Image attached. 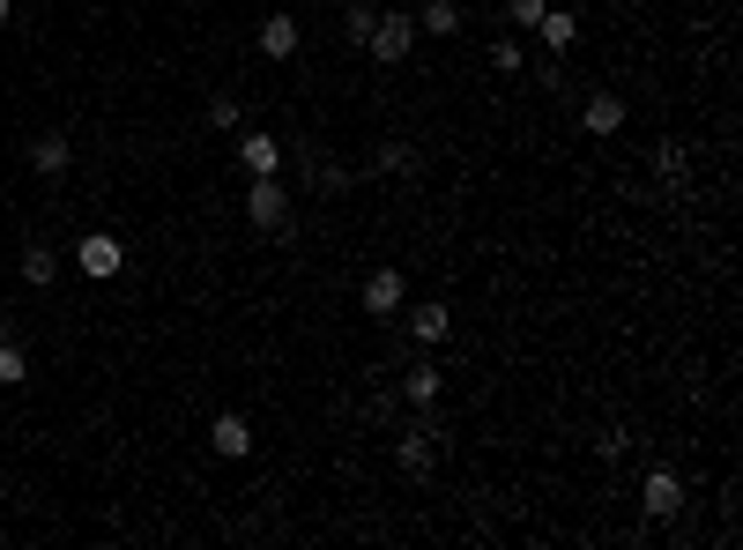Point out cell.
I'll list each match as a JSON object with an SVG mask.
<instances>
[{"mask_svg":"<svg viewBox=\"0 0 743 550\" xmlns=\"http://www.w3.org/2000/svg\"><path fill=\"white\" fill-rule=\"evenodd\" d=\"M417 38H461V8H454V0H424L417 8Z\"/></svg>","mask_w":743,"mask_h":550,"instance_id":"obj_14","label":"cell"},{"mask_svg":"<svg viewBox=\"0 0 743 550\" xmlns=\"http://www.w3.org/2000/svg\"><path fill=\"white\" fill-rule=\"evenodd\" d=\"M297 38H305V30H297V16H268V23H261V52H268V60H291Z\"/></svg>","mask_w":743,"mask_h":550,"instance_id":"obj_16","label":"cell"},{"mask_svg":"<svg viewBox=\"0 0 743 550\" xmlns=\"http://www.w3.org/2000/svg\"><path fill=\"white\" fill-rule=\"evenodd\" d=\"M60 268H68V261H60L52 246H30V253H23V283H38V291H45V283H52Z\"/></svg>","mask_w":743,"mask_h":550,"instance_id":"obj_18","label":"cell"},{"mask_svg":"<svg viewBox=\"0 0 743 550\" xmlns=\"http://www.w3.org/2000/svg\"><path fill=\"white\" fill-rule=\"evenodd\" d=\"M68 164H74V142H68V134H38V142H30V172H38V179H60Z\"/></svg>","mask_w":743,"mask_h":550,"instance_id":"obj_11","label":"cell"},{"mask_svg":"<svg viewBox=\"0 0 743 550\" xmlns=\"http://www.w3.org/2000/svg\"><path fill=\"white\" fill-rule=\"evenodd\" d=\"M401 320H409V335H417L424 350L454 335V313H446V305H401Z\"/></svg>","mask_w":743,"mask_h":550,"instance_id":"obj_10","label":"cell"},{"mask_svg":"<svg viewBox=\"0 0 743 550\" xmlns=\"http://www.w3.org/2000/svg\"><path fill=\"white\" fill-rule=\"evenodd\" d=\"M543 8H550V0H506V23L536 30V23H543Z\"/></svg>","mask_w":743,"mask_h":550,"instance_id":"obj_22","label":"cell"},{"mask_svg":"<svg viewBox=\"0 0 743 550\" xmlns=\"http://www.w3.org/2000/svg\"><path fill=\"white\" fill-rule=\"evenodd\" d=\"M640 513L647 521H676V513H684V476L676 469H647L640 476Z\"/></svg>","mask_w":743,"mask_h":550,"instance_id":"obj_3","label":"cell"},{"mask_svg":"<svg viewBox=\"0 0 743 550\" xmlns=\"http://www.w3.org/2000/svg\"><path fill=\"white\" fill-rule=\"evenodd\" d=\"M238 164L253 179H275L283 172V134H238Z\"/></svg>","mask_w":743,"mask_h":550,"instance_id":"obj_9","label":"cell"},{"mask_svg":"<svg viewBox=\"0 0 743 550\" xmlns=\"http://www.w3.org/2000/svg\"><path fill=\"white\" fill-rule=\"evenodd\" d=\"M74 268L90 275V283H112V275L126 268V246H120V238H112V231H90V238L74 246Z\"/></svg>","mask_w":743,"mask_h":550,"instance_id":"obj_5","label":"cell"},{"mask_svg":"<svg viewBox=\"0 0 743 550\" xmlns=\"http://www.w3.org/2000/svg\"><path fill=\"white\" fill-rule=\"evenodd\" d=\"M624 447H632V431H618V425H610V431H594V454H602V461H618Z\"/></svg>","mask_w":743,"mask_h":550,"instance_id":"obj_24","label":"cell"},{"mask_svg":"<svg viewBox=\"0 0 743 550\" xmlns=\"http://www.w3.org/2000/svg\"><path fill=\"white\" fill-rule=\"evenodd\" d=\"M8 23H16V0H0V30H8Z\"/></svg>","mask_w":743,"mask_h":550,"instance_id":"obj_25","label":"cell"},{"mask_svg":"<svg viewBox=\"0 0 743 550\" xmlns=\"http://www.w3.org/2000/svg\"><path fill=\"white\" fill-rule=\"evenodd\" d=\"M580 134H594V142L624 134V98H618V90H594V98H580Z\"/></svg>","mask_w":743,"mask_h":550,"instance_id":"obj_7","label":"cell"},{"mask_svg":"<svg viewBox=\"0 0 743 550\" xmlns=\"http://www.w3.org/2000/svg\"><path fill=\"white\" fill-rule=\"evenodd\" d=\"M439 439H446V431L431 425V417H417V425H401V439H395V461H401V476H417V483H424V476L439 469Z\"/></svg>","mask_w":743,"mask_h":550,"instance_id":"obj_1","label":"cell"},{"mask_svg":"<svg viewBox=\"0 0 743 550\" xmlns=\"http://www.w3.org/2000/svg\"><path fill=\"white\" fill-rule=\"evenodd\" d=\"M401 305H409V283H401V268H372V275H365V313H372V320H395Z\"/></svg>","mask_w":743,"mask_h":550,"instance_id":"obj_6","label":"cell"},{"mask_svg":"<svg viewBox=\"0 0 743 550\" xmlns=\"http://www.w3.org/2000/svg\"><path fill=\"white\" fill-rule=\"evenodd\" d=\"M647 164H654V179H662V186H684V179H692V150H684V142H654V156H647Z\"/></svg>","mask_w":743,"mask_h":550,"instance_id":"obj_15","label":"cell"},{"mask_svg":"<svg viewBox=\"0 0 743 550\" xmlns=\"http://www.w3.org/2000/svg\"><path fill=\"white\" fill-rule=\"evenodd\" d=\"M246 216H253V231H291V194H283V172H275V179H253V186H246Z\"/></svg>","mask_w":743,"mask_h":550,"instance_id":"obj_4","label":"cell"},{"mask_svg":"<svg viewBox=\"0 0 743 550\" xmlns=\"http://www.w3.org/2000/svg\"><path fill=\"white\" fill-rule=\"evenodd\" d=\"M208 447H216L223 461H246V454H253V425L238 417V409H223L216 425H208Z\"/></svg>","mask_w":743,"mask_h":550,"instance_id":"obj_8","label":"cell"},{"mask_svg":"<svg viewBox=\"0 0 743 550\" xmlns=\"http://www.w3.org/2000/svg\"><path fill=\"white\" fill-rule=\"evenodd\" d=\"M372 23H379V8L349 0V8H343V45H357V52H365V45H372Z\"/></svg>","mask_w":743,"mask_h":550,"instance_id":"obj_17","label":"cell"},{"mask_svg":"<svg viewBox=\"0 0 743 550\" xmlns=\"http://www.w3.org/2000/svg\"><path fill=\"white\" fill-rule=\"evenodd\" d=\"M30 379V350L23 343H0V387H23Z\"/></svg>","mask_w":743,"mask_h":550,"instance_id":"obj_21","label":"cell"},{"mask_svg":"<svg viewBox=\"0 0 743 550\" xmlns=\"http://www.w3.org/2000/svg\"><path fill=\"white\" fill-rule=\"evenodd\" d=\"M372 172H417V150H409V142H379V150H372Z\"/></svg>","mask_w":743,"mask_h":550,"instance_id":"obj_20","label":"cell"},{"mask_svg":"<svg viewBox=\"0 0 743 550\" xmlns=\"http://www.w3.org/2000/svg\"><path fill=\"white\" fill-rule=\"evenodd\" d=\"M208 126H216V134H238V126H246V104L231 98V90H223V98H208Z\"/></svg>","mask_w":743,"mask_h":550,"instance_id":"obj_19","label":"cell"},{"mask_svg":"<svg viewBox=\"0 0 743 550\" xmlns=\"http://www.w3.org/2000/svg\"><path fill=\"white\" fill-rule=\"evenodd\" d=\"M439 387H446V373L431 365V357H417V365L401 373V401H417V409H431V401H439Z\"/></svg>","mask_w":743,"mask_h":550,"instance_id":"obj_12","label":"cell"},{"mask_svg":"<svg viewBox=\"0 0 743 550\" xmlns=\"http://www.w3.org/2000/svg\"><path fill=\"white\" fill-rule=\"evenodd\" d=\"M372 60H379V68H401V60H409V52H417V16H379V23H372Z\"/></svg>","mask_w":743,"mask_h":550,"instance_id":"obj_2","label":"cell"},{"mask_svg":"<svg viewBox=\"0 0 743 550\" xmlns=\"http://www.w3.org/2000/svg\"><path fill=\"white\" fill-rule=\"evenodd\" d=\"M491 68H498V75H520V38H498V45H491Z\"/></svg>","mask_w":743,"mask_h":550,"instance_id":"obj_23","label":"cell"},{"mask_svg":"<svg viewBox=\"0 0 743 550\" xmlns=\"http://www.w3.org/2000/svg\"><path fill=\"white\" fill-rule=\"evenodd\" d=\"M536 38H543V52H572L580 45V16H572V8H543Z\"/></svg>","mask_w":743,"mask_h":550,"instance_id":"obj_13","label":"cell"}]
</instances>
